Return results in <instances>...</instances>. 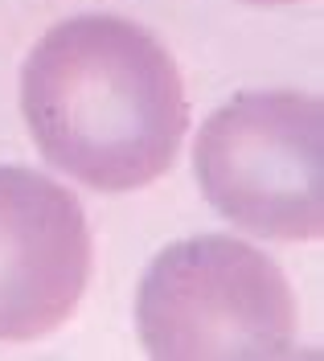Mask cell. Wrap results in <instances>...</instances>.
Here are the masks:
<instances>
[{"label":"cell","instance_id":"1","mask_svg":"<svg viewBox=\"0 0 324 361\" xmlns=\"http://www.w3.org/2000/svg\"><path fill=\"white\" fill-rule=\"evenodd\" d=\"M21 111L37 152L99 193L152 185L189 128L173 54L136 21L103 13L70 17L33 45Z\"/></svg>","mask_w":324,"mask_h":361},{"label":"cell","instance_id":"2","mask_svg":"<svg viewBox=\"0 0 324 361\" xmlns=\"http://www.w3.org/2000/svg\"><path fill=\"white\" fill-rule=\"evenodd\" d=\"M136 329L156 361H267L296 345V300L267 250L201 234L161 250L136 295Z\"/></svg>","mask_w":324,"mask_h":361},{"label":"cell","instance_id":"3","mask_svg":"<svg viewBox=\"0 0 324 361\" xmlns=\"http://www.w3.org/2000/svg\"><path fill=\"white\" fill-rule=\"evenodd\" d=\"M193 169L206 202L258 238H320L324 103L312 90H247L209 115Z\"/></svg>","mask_w":324,"mask_h":361},{"label":"cell","instance_id":"4","mask_svg":"<svg viewBox=\"0 0 324 361\" xmlns=\"http://www.w3.org/2000/svg\"><path fill=\"white\" fill-rule=\"evenodd\" d=\"M91 279V230L78 197L33 169H0V341L62 329Z\"/></svg>","mask_w":324,"mask_h":361},{"label":"cell","instance_id":"5","mask_svg":"<svg viewBox=\"0 0 324 361\" xmlns=\"http://www.w3.org/2000/svg\"><path fill=\"white\" fill-rule=\"evenodd\" d=\"M255 4H287V0H255Z\"/></svg>","mask_w":324,"mask_h":361}]
</instances>
